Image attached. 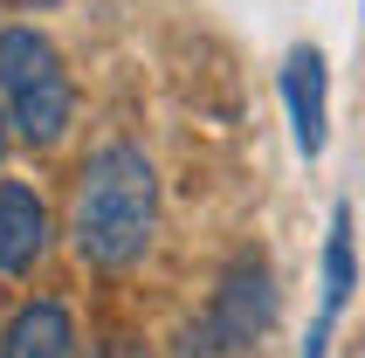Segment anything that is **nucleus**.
Segmentation results:
<instances>
[{
    "mask_svg": "<svg viewBox=\"0 0 365 358\" xmlns=\"http://www.w3.org/2000/svg\"><path fill=\"white\" fill-rule=\"evenodd\" d=\"M21 7H48V0H21Z\"/></svg>",
    "mask_w": 365,
    "mask_h": 358,
    "instance_id": "obj_11",
    "label": "nucleus"
},
{
    "mask_svg": "<svg viewBox=\"0 0 365 358\" xmlns=\"http://www.w3.org/2000/svg\"><path fill=\"white\" fill-rule=\"evenodd\" d=\"M69 352H76V331H69L62 303H21L14 324L0 331V358H69Z\"/></svg>",
    "mask_w": 365,
    "mask_h": 358,
    "instance_id": "obj_6",
    "label": "nucleus"
},
{
    "mask_svg": "<svg viewBox=\"0 0 365 358\" xmlns=\"http://www.w3.org/2000/svg\"><path fill=\"white\" fill-rule=\"evenodd\" d=\"M69 118H76V90H69L62 69L28 83V90H14V111H7V124H14L28 145H56L62 131H69Z\"/></svg>",
    "mask_w": 365,
    "mask_h": 358,
    "instance_id": "obj_5",
    "label": "nucleus"
},
{
    "mask_svg": "<svg viewBox=\"0 0 365 358\" xmlns=\"http://www.w3.org/2000/svg\"><path fill=\"white\" fill-rule=\"evenodd\" d=\"M269 324H276V276H269L262 255H235V262H227V276H221V290H214V303H207L200 331L221 344V352L248 358Z\"/></svg>",
    "mask_w": 365,
    "mask_h": 358,
    "instance_id": "obj_2",
    "label": "nucleus"
},
{
    "mask_svg": "<svg viewBox=\"0 0 365 358\" xmlns=\"http://www.w3.org/2000/svg\"><path fill=\"white\" fill-rule=\"evenodd\" d=\"M90 358H152L138 338H103V344H90Z\"/></svg>",
    "mask_w": 365,
    "mask_h": 358,
    "instance_id": "obj_9",
    "label": "nucleus"
},
{
    "mask_svg": "<svg viewBox=\"0 0 365 358\" xmlns=\"http://www.w3.org/2000/svg\"><path fill=\"white\" fill-rule=\"evenodd\" d=\"M351 207L338 200L331 207V235H324V317H317V331H310V344H304V358H324V338H331V324H338V310H345V297H351Z\"/></svg>",
    "mask_w": 365,
    "mask_h": 358,
    "instance_id": "obj_7",
    "label": "nucleus"
},
{
    "mask_svg": "<svg viewBox=\"0 0 365 358\" xmlns=\"http://www.w3.org/2000/svg\"><path fill=\"white\" fill-rule=\"evenodd\" d=\"M283 103H289L297 152L317 159V152H324V56H317V48H289V62H283Z\"/></svg>",
    "mask_w": 365,
    "mask_h": 358,
    "instance_id": "obj_3",
    "label": "nucleus"
},
{
    "mask_svg": "<svg viewBox=\"0 0 365 358\" xmlns=\"http://www.w3.org/2000/svg\"><path fill=\"white\" fill-rule=\"evenodd\" d=\"M152 227H159V173H152V159L138 145L90 152V165L76 179V214H69L76 255L97 262V269H131L152 248Z\"/></svg>",
    "mask_w": 365,
    "mask_h": 358,
    "instance_id": "obj_1",
    "label": "nucleus"
},
{
    "mask_svg": "<svg viewBox=\"0 0 365 358\" xmlns=\"http://www.w3.org/2000/svg\"><path fill=\"white\" fill-rule=\"evenodd\" d=\"M0 159H7V111H0Z\"/></svg>",
    "mask_w": 365,
    "mask_h": 358,
    "instance_id": "obj_10",
    "label": "nucleus"
},
{
    "mask_svg": "<svg viewBox=\"0 0 365 358\" xmlns=\"http://www.w3.org/2000/svg\"><path fill=\"white\" fill-rule=\"evenodd\" d=\"M48 248V214L28 186H0V276H28Z\"/></svg>",
    "mask_w": 365,
    "mask_h": 358,
    "instance_id": "obj_4",
    "label": "nucleus"
},
{
    "mask_svg": "<svg viewBox=\"0 0 365 358\" xmlns=\"http://www.w3.org/2000/svg\"><path fill=\"white\" fill-rule=\"evenodd\" d=\"M62 62H56V41L48 35H35V28H7L0 35V90L14 97V90H28V83H41V76H56Z\"/></svg>",
    "mask_w": 365,
    "mask_h": 358,
    "instance_id": "obj_8",
    "label": "nucleus"
}]
</instances>
